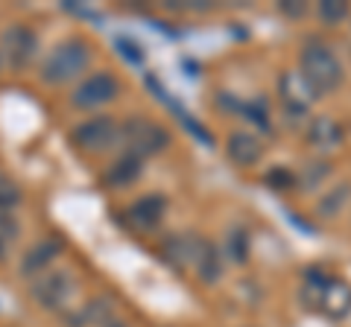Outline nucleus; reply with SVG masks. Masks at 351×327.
Segmentation results:
<instances>
[{
	"label": "nucleus",
	"mask_w": 351,
	"mask_h": 327,
	"mask_svg": "<svg viewBox=\"0 0 351 327\" xmlns=\"http://www.w3.org/2000/svg\"><path fill=\"white\" fill-rule=\"evenodd\" d=\"M91 68V47L82 38H64L41 62V82L64 85L73 82Z\"/></svg>",
	"instance_id": "f257e3e1"
},
{
	"label": "nucleus",
	"mask_w": 351,
	"mask_h": 327,
	"mask_svg": "<svg viewBox=\"0 0 351 327\" xmlns=\"http://www.w3.org/2000/svg\"><path fill=\"white\" fill-rule=\"evenodd\" d=\"M173 144V135L167 132V126L156 123L149 117H129L123 126H120V146H123L126 155H135V158H149V155H158Z\"/></svg>",
	"instance_id": "f03ea898"
},
{
	"label": "nucleus",
	"mask_w": 351,
	"mask_h": 327,
	"mask_svg": "<svg viewBox=\"0 0 351 327\" xmlns=\"http://www.w3.org/2000/svg\"><path fill=\"white\" fill-rule=\"evenodd\" d=\"M302 73L304 79L313 85L316 94H331L343 85V62L337 59V53L322 44V41H311L302 50Z\"/></svg>",
	"instance_id": "7ed1b4c3"
},
{
	"label": "nucleus",
	"mask_w": 351,
	"mask_h": 327,
	"mask_svg": "<svg viewBox=\"0 0 351 327\" xmlns=\"http://www.w3.org/2000/svg\"><path fill=\"white\" fill-rule=\"evenodd\" d=\"M71 144L80 152H85V155H103V152L120 144V126L114 117L97 114L71 129Z\"/></svg>",
	"instance_id": "20e7f679"
},
{
	"label": "nucleus",
	"mask_w": 351,
	"mask_h": 327,
	"mask_svg": "<svg viewBox=\"0 0 351 327\" xmlns=\"http://www.w3.org/2000/svg\"><path fill=\"white\" fill-rule=\"evenodd\" d=\"M278 96H281L284 114L293 117L290 126L299 123V120H304L307 112H311V105L319 100V94H316L313 85L304 79L302 70H284L278 76Z\"/></svg>",
	"instance_id": "39448f33"
},
{
	"label": "nucleus",
	"mask_w": 351,
	"mask_h": 327,
	"mask_svg": "<svg viewBox=\"0 0 351 327\" xmlns=\"http://www.w3.org/2000/svg\"><path fill=\"white\" fill-rule=\"evenodd\" d=\"M117 96H120V79L114 73L100 70V73L85 76V79L76 85L71 103H73V108H82V112H94V108L114 103Z\"/></svg>",
	"instance_id": "423d86ee"
},
{
	"label": "nucleus",
	"mask_w": 351,
	"mask_h": 327,
	"mask_svg": "<svg viewBox=\"0 0 351 327\" xmlns=\"http://www.w3.org/2000/svg\"><path fill=\"white\" fill-rule=\"evenodd\" d=\"M0 53L12 70H27L38 56V36L27 24H9L0 36Z\"/></svg>",
	"instance_id": "0eeeda50"
},
{
	"label": "nucleus",
	"mask_w": 351,
	"mask_h": 327,
	"mask_svg": "<svg viewBox=\"0 0 351 327\" xmlns=\"http://www.w3.org/2000/svg\"><path fill=\"white\" fill-rule=\"evenodd\" d=\"M32 298H36L44 310H62L76 292V278L64 269H50L32 280Z\"/></svg>",
	"instance_id": "6e6552de"
},
{
	"label": "nucleus",
	"mask_w": 351,
	"mask_h": 327,
	"mask_svg": "<svg viewBox=\"0 0 351 327\" xmlns=\"http://www.w3.org/2000/svg\"><path fill=\"white\" fill-rule=\"evenodd\" d=\"M62 248H64V243H62L59 234L41 237L38 243H32L24 252V257H21V275H27V278L36 280L38 275H44V272H50L53 260L62 254Z\"/></svg>",
	"instance_id": "1a4fd4ad"
},
{
	"label": "nucleus",
	"mask_w": 351,
	"mask_h": 327,
	"mask_svg": "<svg viewBox=\"0 0 351 327\" xmlns=\"http://www.w3.org/2000/svg\"><path fill=\"white\" fill-rule=\"evenodd\" d=\"M202 239L205 237H196V234H170L161 243V260L179 272L193 269L196 257H199V248H202Z\"/></svg>",
	"instance_id": "9d476101"
},
{
	"label": "nucleus",
	"mask_w": 351,
	"mask_h": 327,
	"mask_svg": "<svg viewBox=\"0 0 351 327\" xmlns=\"http://www.w3.org/2000/svg\"><path fill=\"white\" fill-rule=\"evenodd\" d=\"M126 216H129V225H135L138 231H152L167 216V196H161V193L141 196V199H135L126 208Z\"/></svg>",
	"instance_id": "9b49d317"
},
{
	"label": "nucleus",
	"mask_w": 351,
	"mask_h": 327,
	"mask_svg": "<svg viewBox=\"0 0 351 327\" xmlns=\"http://www.w3.org/2000/svg\"><path fill=\"white\" fill-rule=\"evenodd\" d=\"M304 140H307V146L316 152H334L343 146L346 135H343V126H339L334 117H313L304 129Z\"/></svg>",
	"instance_id": "f8f14e48"
},
{
	"label": "nucleus",
	"mask_w": 351,
	"mask_h": 327,
	"mask_svg": "<svg viewBox=\"0 0 351 327\" xmlns=\"http://www.w3.org/2000/svg\"><path fill=\"white\" fill-rule=\"evenodd\" d=\"M226 155L237 167H255L263 158V144L252 132H232L226 138Z\"/></svg>",
	"instance_id": "ddd939ff"
},
{
	"label": "nucleus",
	"mask_w": 351,
	"mask_h": 327,
	"mask_svg": "<svg viewBox=\"0 0 351 327\" xmlns=\"http://www.w3.org/2000/svg\"><path fill=\"white\" fill-rule=\"evenodd\" d=\"M141 172H144V161L135 158V155H126V152H123V155L114 158L106 167L103 181L108 184V187H114V190H126L129 184H135L141 179Z\"/></svg>",
	"instance_id": "4468645a"
},
{
	"label": "nucleus",
	"mask_w": 351,
	"mask_h": 327,
	"mask_svg": "<svg viewBox=\"0 0 351 327\" xmlns=\"http://www.w3.org/2000/svg\"><path fill=\"white\" fill-rule=\"evenodd\" d=\"M193 272L202 283H208V287L223 278V252H219L211 239H202V248H199V257H196Z\"/></svg>",
	"instance_id": "2eb2a0df"
},
{
	"label": "nucleus",
	"mask_w": 351,
	"mask_h": 327,
	"mask_svg": "<svg viewBox=\"0 0 351 327\" xmlns=\"http://www.w3.org/2000/svg\"><path fill=\"white\" fill-rule=\"evenodd\" d=\"M108 322H114L112 301L108 298H91L85 307H80L76 319H71L73 327H106Z\"/></svg>",
	"instance_id": "dca6fc26"
},
{
	"label": "nucleus",
	"mask_w": 351,
	"mask_h": 327,
	"mask_svg": "<svg viewBox=\"0 0 351 327\" xmlns=\"http://www.w3.org/2000/svg\"><path fill=\"white\" fill-rule=\"evenodd\" d=\"M328 176H331V164L328 161H322V158L304 161L299 167V172H295V184H299L302 193H313V190L322 187Z\"/></svg>",
	"instance_id": "f3484780"
},
{
	"label": "nucleus",
	"mask_w": 351,
	"mask_h": 327,
	"mask_svg": "<svg viewBox=\"0 0 351 327\" xmlns=\"http://www.w3.org/2000/svg\"><path fill=\"white\" fill-rule=\"evenodd\" d=\"M351 199V184H337L334 190H328L319 196V202H316V216H322V220H334L339 211H346V205Z\"/></svg>",
	"instance_id": "a211bd4d"
},
{
	"label": "nucleus",
	"mask_w": 351,
	"mask_h": 327,
	"mask_svg": "<svg viewBox=\"0 0 351 327\" xmlns=\"http://www.w3.org/2000/svg\"><path fill=\"white\" fill-rule=\"evenodd\" d=\"M219 252H223L226 260H232L234 266H243L249 260V234L243 231V228H232V231L226 234Z\"/></svg>",
	"instance_id": "6ab92c4d"
},
{
	"label": "nucleus",
	"mask_w": 351,
	"mask_h": 327,
	"mask_svg": "<svg viewBox=\"0 0 351 327\" xmlns=\"http://www.w3.org/2000/svg\"><path fill=\"white\" fill-rule=\"evenodd\" d=\"M18 202H21V187L9 176L0 172V211H12Z\"/></svg>",
	"instance_id": "aec40b11"
},
{
	"label": "nucleus",
	"mask_w": 351,
	"mask_h": 327,
	"mask_svg": "<svg viewBox=\"0 0 351 327\" xmlns=\"http://www.w3.org/2000/svg\"><path fill=\"white\" fill-rule=\"evenodd\" d=\"M316 18L322 21V24H339V21H346L348 18V6L346 3H319L316 6Z\"/></svg>",
	"instance_id": "412c9836"
},
{
	"label": "nucleus",
	"mask_w": 351,
	"mask_h": 327,
	"mask_svg": "<svg viewBox=\"0 0 351 327\" xmlns=\"http://www.w3.org/2000/svg\"><path fill=\"white\" fill-rule=\"evenodd\" d=\"M267 184L272 190H278V193H284V190H290L293 184H295V176L290 170H284V167H272L269 172H267Z\"/></svg>",
	"instance_id": "4be33fe9"
},
{
	"label": "nucleus",
	"mask_w": 351,
	"mask_h": 327,
	"mask_svg": "<svg viewBox=\"0 0 351 327\" xmlns=\"http://www.w3.org/2000/svg\"><path fill=\"white\" fill-rule=\"evenodd\" d=\"M18 234H21L18 220L9 211H0V239H3V243H15Z\"/></svg>",
	"instance_id": "5701e85b"
},
{
	"label": "nucleus",
	"mask_w": 351,
	"mask_h": 327,
	"mask_svg": "<svg viewBox=\"0 0 351 327\" xmlns=\"http://www.w3.org/2000/svg\"><path fill=\"white\" fill-rule=\"evenodd\" d=\"M117 44H120V47H123V56H126V59H132V62H141V59H144V56H141V53H138V44H132V41H126V38H120V41H117Z\"/></svg>",
	"instance_id": "b1692460"
},
{
	"label": "nucleus",
	"mask_w": 351,
	"mask_h": 327,
	"mask_svg": "<svg viewBox=\"0 0 351 327\" xmlns=\"http://www.w3.org/2000/svg\"><path fill=\"white\" fill-rule=\"evenodd\" d=\"M284 15L287 18H302V15H307V6H302V3H295V6H290V3H281L278 6Z\"/></svg>",
	"instance_id": "393cba45"
},
{
	"label": "nucleus",
	"mask_w": 351,
	"mask_h": 327,
	"mask_svg": "<svg viewBox=\"0 0 351 327\" xmlns=\"http://www.w3.org/2000/svg\"><path fill=\"white\" fill-rule=\"evenodd\" d=\"M6 248H9V243H3V239H0V263L6 260Z\"/></svg>",
	"instance_id": "a878e982"
},
{
	"label": "nucleus",
	"mask_w": 351,
	"mask_h": 327,
	"mask_svg": "<svg viewBox=\"0 0 351 327\" xmlns=\"http://www.w3.org/2000/svg\"><path fill=\"white\" fill-rule=\"evenodd\" d=\"M106 327H129V324H123V322H120V319H114V322H108Z\"/></svg>",
	"instance_id": "bb28decb"
}]
</instances>
